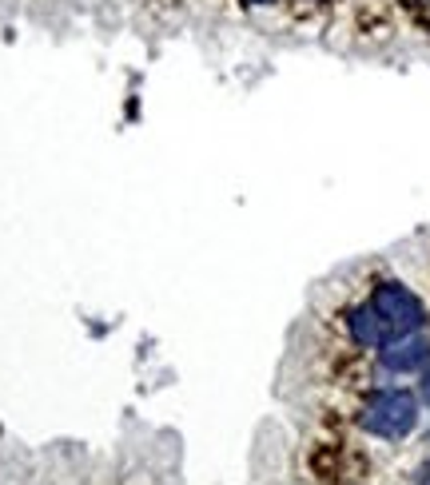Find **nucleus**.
Returning <instances> with one entry per match:
<instances>
[{
	"label": "nucleus",
	"instance_id": "1",
	"mask_svg": "<svg viewBox=\"0 0 430 485\" xmlns=\"http://www.w3.org/2000/svg\"><path fill=\"white\" fill-rule=\"evenodd\" d=\"M359 426L374 437L399 442L418 426V398L410 390H374L359 414Z\"/></svg>",
	"mask_w": 430,
	"mask_h": 485
},
{
	"label": "nucleus",
	"instance_id": "2",
	"mask_svg": "<svg viewBox=\"0 0 430 485\" xmlns=\"http://www.w3.org/2000/svg\"><path fill=\"white\" fill-rule=\"evenodd\" d=\"M371 307L382 315V323L391 326V334L423 331V323H426V307H423V299H418L410 287H402V282H395V279L379 282V287L371 290Z\"/></svg>",
	"mask_w": 430,
	"mask_h": 485
},
{
	"label": "nucleus",
	"instance_id": "3",
	"mask_svg": "<svg viewBox=\"0 0 430 485\" xmlns=\"http://www.w3.org/2000/svg\"><path fill=\"white\" fill-rule=\"evenodd\" d=\"M379 362L382 370L391 374H418L430 366V338L423 331L410 334H391L387 342L379 346Z\"/></svg>",
	"mask_w": 430,
	"mask_h": 485
},
{
	"label": "nucleus",
	"instance_id": "4",
	"mask_svg": "<svg viewBox=\"0 0 430 485\" xmlns=\"http://www.w3.org/2000/svg\"><path fill=\"white\" fill-rule=\"evenodd\" d=\"M347 334H351L359 346H371V351H379V346L391 338V326L382 323V315H379V310H374L371 303H363V307L347 310Z\"/></svg>",
	"mask_w": 430,
	"mask_h": 485
},
{
	"label": "nucleus",
	"instance_id": "5",
	"mask_svg": "<svg viewBox=\"0 0 430 485\" xmlns=\"http://www.w3.org/2000/svg\"><path fill=\"white\" fill-rule=\"evenodd\" d=\"M423 402L430 406V370H426V378H423Z\"/></svg>",
	"mask_w": 430,
	"mask_h": 485
},
{
	"label": "nucleus",
	"instance_id": "6",
	"mask_svg": "<svg viewBox=\"0 0 430 485\" xmlns=\"http://www.w3.org/2000/svg\"><path fill=\"white\" fill-rule=\"evenodd\" d=\"M247 4H276V0H247Z\"/></svg>",
	"mask_w": 430,
	"mask_h": 485
}]
</instances>
